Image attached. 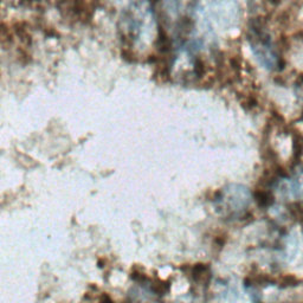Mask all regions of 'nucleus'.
<instances>
[{"mask_svg": "<svg viewBox=\"0 0 303 303\" xmlns=\"http://www.w3.org/2000/svg\"><path fill=\"white\" fill-rule=\"evenodd\" d=\"M296 85L297 86H303V74H300L297 76V78H296Z\"/></svg>", "mask_w": 303, "mask_h": 303, "instance_id": "nucleus-3", "label": "nucleus"}, {"mask_svg": "<svg viewBox=\"0 0 303 303\" xmlns=\"http://www.w3.org/2000/svg\"><path fill=\"white\" fill-rule=\"evenodd\" d=\"M242 105H243L245 111L251 112L253 109L258 107V98L255 96H246L243 101H242Z\"/></svg>", "mask_w": 303, "mask_h": 303, "instance_id": "nucleus-2", "label": "nucleus"}, {"mask_svg": "<svg viewBox=\"0 0 303 303\" xmlns=\"http://www.w3.org/2000/svg\"><path fill=\"white\" fill-rule=\"evenodd\" d=\"M271 4H274V5H278V4L282 3V0H269Z\"/></svg>", "mask_w": 303, "mask_h": 303, "instance_id": "nucleus-4", "label": "nucleus"}, {"mask_svg": "<svg viewBox=\"0 0 303 303\" xmlns=\"http://www.w3.org/2000/svg\"><path fill=\"white\" fill-rule=\"evenodd\" d=\"M293 157L295 162H298L303 152V136L300 133H295L293 138Z\"/></svg>", "mask_w": 303, "mask_h": 303, "instance_id": "nucleus-1", "label": "nucleus"}]
</instances>
